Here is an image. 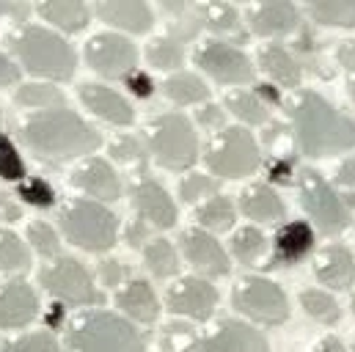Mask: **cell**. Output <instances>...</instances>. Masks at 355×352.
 I'll return each mask as SVG.
<instances>
[{
  "mask_svg": "<svg viewBox=\"0 0 355 352\" xmlns=\"http://www.w3.org/2000/svg\"><path fill=\"white\" fill-rule=\"evenodd\" d=\"M31 264L28 245L14 234V231H3L0 229V270L3 272H22Z\"/></svg>",
  "mask_w": 355,
  "mask_h": 352,
  "instance_id": "74e56055",
  "label": "cell"
},
{
  "mask_svg": "<svg viewBox=\"0 0 355 352\" xmlns=\"http://www.w3.org/2000/svg\"><path fill=\"white\" fill-rule=\"evenodd\" d=\"M166 303L179 317H187L193 322H207L218 308V289L207 278L184 275L168 286Z\"/></svg>",
  "mask_w": 355,
  "mask_h": 352,
  "instance_id": "4fadbf2b",
  "label": "cell"
},
{
  "mask_svg": "<svg viewBox=\"0 0 355 352\" xmlns=\"http://www.w3.org/2000/svg\"><path fill=\"white\" fill-rule=\"evenodd\" d=\"M149 155L168 171H187L198 157V138L187 116L163 113L146 124Z\"/></svg>",
  "mask_w": 355,
  "mask_h": 352,
  "instance_id": "8992f818",
  "label": "cell"
},
{
  "mask_svg": "<svg viewBox=\"0 0 355 352\" xmlns=\"http://www.w3.org/2000/svg\"><path fill=\"white\" fill-rule=\"evenodd\" d=\"M198 333L190 322H168L160 333V350L163 352H196Z\"/></svg>",
  "mask_w": 355,
  "mask_h": 352,
  "instance_id": "f35d334b",
  "label": "cell"
},
{
  "mask_svg": "<svg viewBox=\"0 0 355 352\" xmlns=\"http://www.w3.org/2000/svg\"><path fill=\"white\" fill-rule=\"evenodd\" d=\"M11 47L19 58V64L36 78L69 80L75 75L78 55H75L72 44H67L58 33L42 28V25H22L14 33Z\"/></svg>",
  "mask_w": 355,
  "mask_h": 352,
  "instance_id": "3957f363",
  "label": "cell"
},
{
  "mask_svg": "<svg viewBox=\"0 0 355 352\" xmlns=\"http://www.w3.org/2000/svg\"><path fill=\"white\" fill-rule=\"evenodd\" d=\"M28 11L31 8L25 3H6V0H0V17H11L14 22H25Z\"/></svg>",
  "mask_w": 355,
  "mask_h": 352,
  "instance_id": "db71d44e",
  "label": "cell"
},
{
  "mask_svg": "<svg viewBox=\"0 0 355 352\" xmlns=\"http://www.w3.org/2000/svg\"><path fill=\"white\" fill-rule=\"evenodd\" d=\"M347 96L355 102V78H350V80H347Z\"/></svg>",
  "mask_w": 355,
  "mask_h": 352,
  "instance_id": "6f0895ef",
  "label": "cell"
},
{
  "mask_svg": "<svg viewBox=\"0 0 355 352\" xmlns=\"http://www.w3.org/2000/svg\"><path fill=\"white\" fill-rule=\"evenodd\" d=\"M127 80H130V86H132V91H135L138 96H149V94H152V83H149V78H146L144 72H138V69H135Z\"/></svg>",
  "mask_w": 355,
  "mask_h": 352,
  "instance_id": "11a10c76",
  "label": "cell"
},
{
  "mask_svg": "<svg viewBox=\"0 0 355 352\" xmlns=\"http://www.w3.org/2000/svg\"><path fill=\"white\" fill-rule=\"evenodd\" d=\"M306 14L314 22H320V25L355 28V0H320V3H309Z\"/></svg>",
  "mask_w": 355,
  "mask_h": 352,
  "instance_id": "f546056e",
  "label": "cell"
},
{
  "mask_svg": "<svg viewBox=\"0 0 355 352\" xmlns=\"http://www.w3.org/2000/svg\"><path fill=\"white\" fill-rule=\"evenodd\" d=\"M226 107L248 127H259L267 124V105L265 99L254 91H245V88H237L232 94H226Z\"/></svg>",
  "mask_w": 355,
  "mask_h": 352,
  "instance_id": "4dcf8cb0",
  "label": "cell"
},
{
  "mask_svg": "<svg viewBox=\"0 0 355 352\" xmlns=\"http://www.w3.org/2000/svg\"><path fill=\"white\" fill-rule=\"evenodd\" d=\"M196 352H270V342L248 322L220 319L209 333L198 336Z\"/></svg>",
  "mask_w": 355,
  "mask_h": 352,
  "instance_id": "5bb4252c",
  "label": "cell"
},
{
  "mask_svg": "<svg viewBox=\"0 0 355 352\" xmlns=\"http://www.w3.org/2000/svg\"><path fill=\"white\" fill-rule=\"evenodd\" d=\"M146 155H149L146 146L135 135H119L110 143V157L124 166H141V163H146Z\"/></svg>",
  "mask_w": 355,
  "mask_h": 352,
  "instance_id": "ee69618b",
  "label": "cell"
},
{
  "mask_svg": "<svg viewBox=\"0 0 355 352\" xmlns=\"http://www.w3.org/2000/svg\"><path fill=\"white\" fill-rule=\"evenodd\" d=\"M234 220H237V206L226 195H212V198L201 201L198 209H196V223L207 234L229 231L234 226Z\"/></svg>",
  "mask_w": 355,
  "mask_h": 352,
  "instance_id": "83f0119b",
  "label": "cell"
},
{
  "mask_svg": "<svg viewBox=\"0 0 355 352\" xmlns=\"http://www.w3.org/2000/svg\"><path fill=\"white\" fill-rule=\"evenodd\" d=\"M127 245L130 248H146L149 243H152V229L144 223V220H132L130 226H127Z\"/></svg>",
  "mask_w": 355,
  "mask_h": 352,
  "instance_id": "681fc988",
  "label": "cell"
},
{
  "mask_svg": "<svg viewBox=\"0 0 355 352\" xmlns=\"http://www.w3.org/2000/svg\"><path fill=\"white\" fill-rule=\"evenodd\" d=\"M19 218H22L19 204H14V198H11V195H0V220L14 223V220H19Z\"/></svg>",
  "mask_w": 355,
  "mask_h": 352,
  "instance_id": "f5cc1de1",
  "label": "cell"
},
{
  "mask_svg": "<svg viewBox=\"0 0 355 352\" xmlns=\"http://www.w3.org/2000/svg\"><path fill=\"white\" fill-rule=\"evenodd\" d=\"M144 264L155 278H171L179 272V254L168 240H152L144 248Z\"/></svg>",
  "mask_w": 355,
  "mask_h": 352,
  "instance_id": "d6a6232c",
  "label": "cell"
},
{
  "mask_svg": "<svg viewBox=\"0 0 355 352\" xmlns=\"http://www.w3.org/2000/svg\"><path fill=\"white\" fill-rule=\"evenodd\" d=\"M259 67H262L265 75H270L278 86L284 88H297L300 80H303L300 61L284 44H278V42H270V44H265L259 50Z\"/></svg>",
  "mask_w": 355,
  "mask_h": 352,
  "instance_id": "484cf974",
  "label": "cell"
},
{
  "mask_svg": "<svg viewBox=\"0 0 355 352\" xmlns=\"http://www.w3.org/2000/svg\"><path fill=\"white\" fill-rule=\"evenodd\" d=\"M42 286L61 303L67 306H99L102 303V294L99 289L94 286V278L91 272L78 262V259H55L53 264H47L39 275Z\"/></svg>",
  "mask_w": 355,
  "mask_h": 352,
  "instance_id": "30bf717a",
  "label": "cell"
},
{
  "mask_svg": "<svg viewBox=\"0 0 355 352\" xmlns=\"http://www.w3.org/2000/svg\"><path fill=\"white\" fill-rule=\"evenodd\" d=\"M14 99H17V105L31 107V110H39V113L64 107V94H61V88L50 86V83H25V86L17 88Z\"/></svg>",
  "mask_w": 355,
  "mask_h": 352,
  "instance_id": "1f68e13d",
  "label": "cell"
},
{
  "mask_svg": "<svg viewBox=\"0 0 355 352\" xmlns=\"http://www.w3.org/2000/svg\"><path fill=\"white\" fill-rule=\"evenodd\" d=\"M179 243H182L184 259L198 272V278L201 275L204 278H223V275H229L232 259H229L226 248L212 234H207L201 229H187Z\"/></svg>",
  "mask_w": 355,
  "mask_h": 352,
  "instance_id": "2e32d148",
  "label": "cell"
},
{
  "mask_svg": "<svg viewBox=\"0 0 355 352\" xmlns=\"http://www.w3.org/2000/svg\"><path fill=\"white\" fill-rule=\"evenodd\" d=\"M198 19L204 28H209L218 36L240 33V11L229 3H207L198 8Z\"/></svg>",
  "mask_w": 355,
  "mask_h": 352,
  "instance_id": "836d02e7",
  "label": "cell"
},
{
  "mask_svg": "<svg viewBox=\"0 0 355 352\" xmlns=\"http://www.w3.org/2000/svg\"><path fill=\"white\" fill-rule=\"evenodd\" d=\"M61 231L64 237L89 251V254H105L116 245L119 237V218L99 201L78 198L69 206L61 209Z\"/></svg>",
  "mask_w": 355,
  "mask_h": 352,
  "instance_id": "5b68a950",
  "label": "cell"
},
{
  "mask_svg": "<svg viewBox=\"0 0 355 352\" xmlns=\"http://www.w3.org/2000/svg\"><path fill=\"white\" fill-rule=\"evenodd\" d=\"M353 314H355V294H353Z\"/></svg>",
  "mask_w": 355,
  "mask_h": 352,
  "instance_id": "680465c9",
  "label": "cell"
},
{
  "mask_svg": "<svg viewBox=\"0 0 355 352\" xmlns=\"http://www.w3.org/2000/svg\"><path fill=\"white\" fill-rule=\"evenodd\" d=\"M94 11L105 25L127 30V33H146L155 25L152 8L141 0H105Z\"/></svg>",
  "mask_w": 355,
  "mask_h": 352,
  "instance_id": "603a6c76",
  "label": "cell"
},
{
  "mask_svg": "<svg viewBox=\"0 0 355 352\" xmlns=\"http://www.w3.org/2000/svg\"><path fill=\"white\" fill-rule=\"evenodd\" d=\"M300 306L303 311L314 319V322H322V325H336L342 319V308H339V300L322 289H306L300 292Z\"/></svg>",
  "mask_w": 355,
  "mask_h": 352,
  "instance_id": "e575fe53",
  "label": "cell"
},
{
  "mask_svg": "<svg viewBox=\"0 0 355 352\" xmlns=\"http://www.w3.org/2000/svg\"><path fill=\"white\" fill-rule=\"evenodd\" d=\"M19 132L25 146L39 160H47V163H69L75 157L96 152L102 143V135L89 121L67 107L33 113L19 127Z\"/></svg>",
  "mask_w": 355,
  "mask_h": 352,
  "instance_id": "7a4b0ae2",
  "label": "cell"
},
{
  "mask_svg": "<svg viewBox=\"0 0 355 352\" xmlns=\"http://www.w3.org/2000/svg\"><path fill=\"white\" fill-rule=\"evenodd\" d=\"M19 67L8 58V55H3L0 53V88H6V86H17L19 83Z\"/></svg>",
  "mask_w": 355,
  "mask_h": 352,
  "instance_id": "816d5d0a",
  "label": "cell"
},
{
  "mask_svg": "<svg viewBox=\"0 0 355 352\" xmlns=\"http://www.w3.org/2000/svg\"><path fill=\"white\" fill-rule=\"evenodd\" d=\"M336 61H339L342 69L350 72V78H355V39L339 42V47H336Z\"/></svg>",
  "mask_w": 355,
  "mask_h": 352,
  "instance_id": "f907efd6",
  "label": "cell"
},
{
  "mask_svg": "<svg viewBox=\"0 0 355 352\" xmlns=\"http://www.w3.org/2000/svg\"><path fill=\"white\" fill-rule=\"evenodd\" d=\"M267 251V240L262 229L257 226H243L234 237H232V256L240 264H257Z\"/></svg>",
  "mask_w": 355,
  "mask_h": 352,
  "instance_id": "d590c367",
  "label": "cell"
},
{
  "mask_svg": "<svg viewBox=\"0 0 355 352\" xmlns=\"http://www.w3.org/2000/svg\"><path fill=\"white\" fill-rule=\"evenodd\" d=\"M0 179H6V182L25 179V163H22L17 146L11 143V138L3 132H0Z\"/></svg>",
  "mask_w": 355,
  "mask_h": 352,
  "instance_id": "f6af8a7d",
  "label": "cell"
},
{
  "mask_svg": "<svg viewBox=\"0 0 355 352\" xmlns=\"http://www.w3.org/2000/svg\"><path fill=\"white\" fill-rule=\"evenodd\" d=\"M314 275L328 289H350L355 286V256L345 245H328L317 254Z\"/></svg>",
  "mask_w": 355,
  "mask_h": 352,
  "instance_id": "cb8c5ba5",
  "label": "cell"
},
{
  "mask_svg": "<svg viewBox=\"0 0 355 352\" xmlns=\"http://www.w3.org/2000/svg\"><path fill=\"white\" fill-rule=\"evenodd\" d=\"M232 306L259 325H284L289 319V300L284 289L262 275L240 278L232 292Z\"/></svg>",
  "mask_w": 355,
  "mask_h": 352,
  "instance_id": "9c48e42d",
  "label": "cell"
},
{
  "mask_svg": "<svg viewBox=\"0 0 355 352\" xmlns=\"http://www.w3.org/2000/svg\"><path fill=\"white\" fill-rule=\"evenodd\" d=\"M204 163L209 174L218 179H240L251 176L262 166V152L257 138L245 127H223L207 143Z\"/></svg>",
  "mask_w": 355,
  "mask_h": 352,
  "instance_id": "52a82bcc",
  "label": "cell"
},
{
  "mask_svg": "<svg viewBox=\"0 0 355 352\" xmlns=\"http://www.w3.org/2000/svg\"><path fill=\"white\" fill-rule=\"evenodd\" d=\"M248 25L257 36H289L300 28V11L297 6L286 0H272V3H259L248 11Z\"/></svg>",
  "mask_w": 355,
  "mask_h": 352,
  "instance_id": "ffe728a7",
  "label": "cell"
},
{
  "mask_svg": "<svg viewBox=\"0 0 355 352\" xmlns=\"http://www.w3.org/2000/svg\"><path fill=\"white\" fill-rule=\"evenodd\" d=\"M300 206L317 223V229L328 237H336L350 229V206L345 204L342 193L314 168H303L297 174Z\"/></svg>",
  "mask_w": 355,
  "mask_h": 352,
  "instance_id": "ba28073f",
  "label": "cell"
},
{
  "mask_svg": "<svg viewBox=\"0 0 355 352\" xmlns=\"http://www.w3.org/2000/svg\"><path fill=\"white\" fill-rule=\"evenodd\" d=\"M240 212L262 226H270V223H278L284 220L286 215V206L281 201V195L270 187V184H251L243 190L240 195Z\"/></svg>",
  "mask_w": 355,
  "mask_h": 352,
  "instance_id": "d4e9b609",
  "label": "cell"
},
{
  "mask_svg": "<svg viewBox=\"0 0 355 352\" xmlns=\"http://www.w3.org/2000/svg\"><path fill=\"white\" fill-rule=\"evenodd\" d=\"M67 344L75 352H146L144 333L110 311L80 314L67 331Z\"/></svg>",
  "mask_w": 355,
  "mask_h": 352,
  "instance_id": "277c9868",
  "label": "cell"
},
{
  "mask_svg": "<svg viewBox=\"0 0 355 352\" xmlns=\"http://www.w3.org/2000/svg\"><path fill=\"white\" fill-rule=\"evenodd\" d=\"M0 352H61V344L53 333L47 331H36V333H25L17 336L11 342H6Z\"/></svg>",
  "mask_w": 355,
  "mask_h": 352,
  "instance_id": "b9f144b4",
  "label": "cell"
},
{
  "mask_svg": "<svg viewBox=\"0 0 355 352\" xmlns=\"http://www.w3.org/2000/svg\"><path fill=\"white\" fill-rule=\"evenodd\" d=\"M36 11L42 19H47L50 25L67 33H80L91 19V8L78 0H47V3H39Z\"/></svg>",
  "mask_w": 355,
  "mask_h": 352,
  "instance_id": "4316f807",
  "label": "cell"
},
{
  "mask_svg": "<svg viewBox=\"0 0 355 352\" xmlns=\"http://www.w3.org/2000/svg\"><path fill=\"white\" fill-rule=\"evenodd\" d=\"M314 352H347V347L342 344V339H336V336H325V339L314 347Z\"/></svg>",
  "mask_w": 355,
  "mask_h": 352,
  "instance_id": "9f6ffc18",
  "label": "cell"
},
{
  "mask_svg": "<svg viewBox=\"0 0 355 352\" xmlns=\"http://www.w3.org/2000/svg\"><path fill=\"white\" fill-rule=\"evenodd\" d=\"M86 61L96 75H102L107 80H121L135 72L138 50L130 39H124L119 33H96L86 44Z\"/></svg>",
  "mask_w": 355,
  "mask_h": 352,
  "instance_id": "7c38bea8",
  "label": "cell"
},
{
  "mask_svg": "<svg viewBox=\"0 0 355 352\" xmlns=\"http://www.w3.org/2000/svg\"><path fill=\"white\" fill-rule=\"evenodd\" d=\"M132 206L138 212V220H144L149 229H174L177 226V204L168 195V190L155 182L152 176H144L132 184Z\"/></svg>",
  "mask_w": 355,
  "mask_h": 352,
  "instance_id": "9a60e30c",
  "label": "cell"
},
{
  "mask_svg": "<svg viewBox=\"0 0 355 352\" xmlns=\"http://www.w3.org/2000/svg\"><path fill=\"white\" fill-rule=\"evenodd\" d=\"M28 243H31L33 251H39L42 256H58V251H61L58 231H55L47 220H33V223H28Z\"/></svg>",
  "mask_w": 355,
  "mask_h": 352,
  "instance_id": "7bdbcfd3",
  "label": "cell"
},
{
  "mask_svg": "<svg viewBox=\"0 0 355 352\" xmlns=\"http://www.w3.org/2000/svg\"><path fill=\"white\" fill-rule=\"evenodd\" d=\"M116 306L124 311V319H130V322L152 325L160 317V300H157L152 283L144 278L124 281V286L116 292Z\"/></svg>",
  "mask_w": 355,
  "mask_h": 352,
  "instance_id": "44dd1931",
  "label": "cell"
},
{
  "mask_svg": "<svg viewBox=\"0 0 355 352\" xmlns=\"http://www.w3.org/2000/svg\"><path fill=\"white\" fill-rule=\"evenodd\" d=\"M353 352H355V347H353Z\"/></svg>",
  "mask_w": 355,
  "mask_h": 352,
  "instance_id": "91938a15",
  "label": "cell"
},
{
  "mask_svg": "<svg viewBox=\"0 0 355 352\" xmlns=\"http://www.w3.org/2000/svg\"><path fill=\"white\" fill-rule=\"evenodd\" d=\"M99 281L102 286H124V278H127V267L116 259H105L99 262Z\"/></svg>",
  "mask_w": 355,
  "mask_h": 352,
  "instance_id": "7dc6e473",
  "label": "cell"
},
{
  "mask_svg": "<svg viewBox=\"0 0 355 352\" xmlns=\"http://www.w3.org/2000/svg\"><path fill=\"white\" fill-rule=\"evenodd\" d=\"M39 314V297L25 281H8L0 289V328H25Z\"/></svg>",
  "mask_w": 355,
  "mask_h": 352,
  "instance_id": "7402d4cb",
  "label": "cell"
},
{
  "mask_svg": "<svg viewBox=\"0 0 355 352\" xmlns=\"http://www.w3.org/2000/svg\"><path fill=\"white\" fill-rule=\"evenodd\" d=\"M314 248V229L306 220H289L275 231L272 240V256L267 259V267H292L303 262Z\"/></svg>",
  "mask_w": 355,
  "mask_h": 352,
  "instance_id": "e0dca14e",
  "label": "cell"
},
{
  "mask_svg": "<svg viewBox=\"0 0 355 352\" xmlns=\"http://www.w3.org/2000/svg\"><path fill=\"white\" fill-rule=\"evenodd\" d=\"M72 184L89 195V201H116L121 195V182L119 174L113 171V166L102 157H89L86 163H80L72 174Z\"/></svg>",
  "mask_w": 355,
  "mask_h": 352,
  "instance_id": "ac0fdd59",
  "label": "cell"
},
{
  "mask_svg": "<svg viewBox=\"0 0 355 352\" xmlns=\"http://www.w3.org/2000/svg\"><path fill=\"white\" fill-rule=\"evenodd\" d=\"M17 193H19V198H22L25 204L39 206V209L55 204V190H53V184H50L47 179H42V176H25V179L19 182V187H17Z\"/></svg>",
  "mask_w": 355,
  "mask_h": 352,
  "instance_id": "60d3db41",
  "label": "cell"
},
{
  "mask_svg": "<svg viewBox=\"0 0 355 352\" xmlns=\"http://www.w3.org/2000/svg\"><path fill=\"white\" fill-rule=\"evenodd\" d=\"M146 58L155 69H163V72H177L184 61V44L174 42L171 36H163V39H155L149 47H146Z\"/></svg>",
  "mask_w": 355,
  "mask_h": 352,
  "instance_id": "8d00e7d4",
  "label": "cell"
},
{
  "mask_svg": "<svg viewBox=\"0 0 355 352\" xmlns=\"http://www.w3.org/2000/svg\"><path fill=\"white\" fill-rule=\"evenodd\" d=\"M223 121H226V113H223V107H218V105H204V107L198 110V124H201L204 130L218 132V130H223Z\"/></svg>",
  "mask_w": 355,
  "mask_h": 352,
  "instance_id": "c3c4849f",
  "label": "cell"
},
{
  "mask_svg": "<svg viewBox=\"0 0 355 352\" xmlns=\"http://www.w3.org/2000/svg\"><path fill=\"white\" fill-rule=\"evenodd\" d=\"M336 184L342 187V198H345V204L350 201L355 204V157H347L342 166H339V171H336Z\"/></svg>",
  "mask_w": 355,
  "mask_h": 352,
  "instance_id": "bcb514c9",
  "label": "cell"
},
{
  "mask_svg": "<svg viewBox=\"0 0 355 352\" xmlns=\"http://www.w3.org/2000/svg\"><path fill=\"white\" fill-rule=\"evenodd\" d=\"M163 94L174 102V105H198L209 99V88L207 83L193 75V72H174L163 80Z\"/></svg>",
  "mask_w": 355,
  "mask_h": 352,
  "instance_id": "f1b7e54d",
  "label": "cell"
},
{
  "mask_svg": "<svg viewBox=\"0 0 355 352\" xmlns=\"http://www.w3.org/2000/svg\"><path fill=\"white\" fill-rule=\"evenodd\" d=\"M292 130L300 152L311 160L355 149V121L317 91H297L292 102Z\"/></svg>",
  "mask_w": 355,
  "mask_h": 352,
  "instance_id": "6da1fadb",
  "label": "cell"
},
{
  "mask_svg": "<svg viewBox=\"0 0 355 352\" xmlns=\"http://www.w3.org/2000/svg\"><path fill=\"white\" fill-rule=\"evenodd\" d=\"M196 67H201V72H207L220 86H245V83H254L257 78L251 58L232 42H220V39H209L198 44Z\"/></svg>",
  "mask_w": 355,
  "mask_h": 352,
  "instance_id": "8fae6325",
  "label": "cell"
},
{
  "mask_svg": "<svg viewBox=\"0 0 355 352\" xmlns=\"http://www.w3.org/2000/svg\"><path fill=\"white\" fill-rule=\"evenodd\" d=\"M218 195V179L209 174H187L179 182V198L184 204H201Z\"/></svg>",
  "mask_w": 355,
  "mask_h": 352,
  "instance_id": "ab89813d",
  "label": "cell"
},
{
  "mask_svg": "<svg viewBox=\"0 0 355 352\" xmlns=\"http://www.w3.org/2000/svg\"><path fill=\"white\" fill-rule=\"evenodd\" d=\"M80 102L89 107L91 113L107 124L116 127H130L135 121V110L132 105L113 88L102 86V83H83L80 86Z\"/></svg>",
  "mask_w": 355,
  "mask_h": 352,
  "instance_id": "d6986e66",
  "label": "cell"
}]
</instances>
